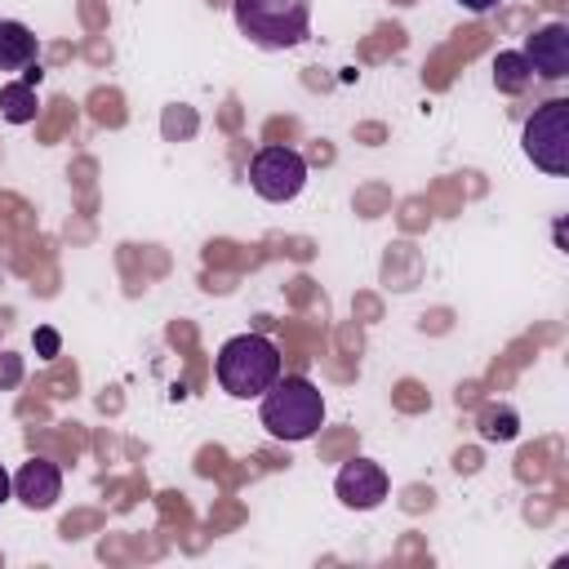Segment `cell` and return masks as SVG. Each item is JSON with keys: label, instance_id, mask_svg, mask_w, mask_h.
I'll use <instances>...</instances> for the list:
<instances>
[{"label": "cell", "instance_id": "cell-1", "mask_svg": "<svg viewBox=\"0 0 569 569\" xmlns=\"http://www.w3.org/2000/svg\"><path fill=\"white\" fill-rule=\"evenodd\" d=\"M213 369H218V387L227 396L249 400V396H262L280 378V351L262 333H236L222 342Z\"/></svg>", "mask_w": 569, "mask_h": 569}, {"label": "cell", "instance_id": "cell-2", "mask_svg": "<svg viewBox=\"0 0 569 569\" xmlns=\"http://www.w3.org/2000/svg\"><path fill=\"white\" fill-rule=\"evenodd\" d=\"M262 427L276 440H311L325 422V396L307 378H276L262 391Z\"/></svg>", "mask_w": 569, "mask_h": 569}, {"label": "cell", "instance_id": "cell-3", "mask_svg": "<svg viewBox=\"0 0 569 569\" xmlns=\"http://www.w3.org/2000/svg\"><path fill=\"white\" fill-rule=\"evenodd\" d=\"M231 18L240 36L258 49H293L311 31L307 0H231Z\"/></svg>", "mask_w": 569, "mask_h": 569}, {"label": "cell", "instance_id": "cell-4", "mask_svg": "<svg viewBox=\"0 0 569 569\" xmlns=\"http://www.w3.org/2000/svg\"><path fill=\"white\" fill-rule=\"evenodd\" d=\"M520 147L542 173H551V178L569 173V102L547 98L542 107H533V116L525 120Z\"/></svg>", "mask_w": 569, "mask_h": 569}, {"label": "cell", "instance_id": "cell-5", "mask_svg": "<svg viewBox=\"0 0 569 569\" xmlns=\"http://www.w3.org/2000/svg\"><path fill=\"white\" fill-rule=\"evenodd\" d=\"M249 187L267 204H284L307 187V160L293 147H262L249 160Z\"/></svg>", "mask_w": 569, "mask_h": 569}, {"label": "cell", "instance_id": "cell-6", "mask_svg": "<svg viewBox=\"0 0 569 569\" xmlns=\"http://www.w3.org/2000/svg\"><path fill=\"white\" fill-rule=\"evenodd\" d=\"M525 62L533 76L542 80H565L569 76V27L565 22H542L529 40H525Z\"/></svg>", "mask_w": 569, "mask_h": 569}, {"label": "cell", "instance_id": "cell-7", "mask_svg": "<svg viewBox=\"0 0 569 569\" xmlns=\"http://www.w3.org/2000/svg\"><path fill=\"white\" fill-rule=\"evenodd\" d=\"M333 493H338V502L351 507V511H373V507L387 498V471H382L378 462H369V458H356V462H347V467L338 471Z\"/></svg>", "mask_w": 569, "mask_h": 569}, {"label": "cell", "instance_id": "cell-8", "mask_svg": "<svg viewBox=\"0 0 569 569\" xmlns=\"http://www.w3.org/2000/svg\"><path fill=\"white\" fill-rule=\"evenodd\" d=\"M13 493H18L22 507H31V511H49V507L62 498V471H58L49 458H31V462L18 467V476H13Z\"/></svg>", "mask_w": 569, "mask_h": 569}, {"label": "cell", "instance_id": "cell-9", "mask_svg": "<svg viewBox=\"0 0 569 569\" xmlns=\"http://www.w3.org/2000/svg\"><path fill=\"white\" fill-rule=\"evenodd\" d=\"M36 62V36L27 22L4 18L0 22V71H22Z\"/></svg>", "mask_w": 569, "mask_h": 569}, {"label": "cell", "instance_id": "cell-10", "mask_svg": "<svg viewBox=\"0 0 569 569\" xmlns=\"http://www.w3.org/2000/svg\"><path fill=\"white\" fill-rule=\"evenodd\" d=\"M493 84H498V93H525L533 84V71L520 49H502L493 58Z\"/></svg>", "mask_w": 569, "mask_h": 569}, {"label": "cell", "instance_id": "cell-11", "mask_svg": "<svg viewBox=\"0 0 569 569\" xmlns=\"http://www.w3.org/2000/svg\"><path fill=\"white\" fill-rule=\"evenodd\" d=\"M36 84H27V80H9L4 89H0V116L9 120V124H31L36 120Z\"/></svg>", "mask_w": 569, "mask_h": 569}, {"label": "cell", "instance_id": "cell-12", "mask_svg": "<svg viewBox=\"0 0 569 569\" xmlns=\"http://www.w3.org/2000/svg\"><path fill=\"white\" fill-rule=\"evenodd\" d=\"M476 427H480L485 440H516L520 418H516V409H507V405H485Z\"/></svg>", "mask_w": 569, "mask_h": 569}, {"label": "cell", "instance_id": "cell-13", "mask_svg": "<svg viewBox=\"0 0 569 569\" xmlns=\"http://www.w3.org/2000/svg\"><path fill=\"white\" fill-rule=\"evenodd\" d=\"M36 347H40V356H53V351H58V333H53V329H40V333H36Z\"/></svg>", "mask_w": 569, "mask_h": 569}, {"label": "cell", "instance_id": "cell-14", "mask_svg": "<svg viewBox=\"0 0 569 569\" xmlns=\"http://www.w3.org/2000/svg\"><path fill=\"white\" fill-rule=\"evenodd\" d=\"M9 493H13V476H9L4 467H0V507L9 502Z\"/></svg>", "mask_w": 569, "mask_h": 569}, {"label": "cell", "instance_id": "cell-15", "mask_svg": "<svg viewBox=\"0 0 569 569\" xmlns=\"http://www.w3.org/2000/svg\"><path fill=\"white\" fill-rule=\"evenodd\" d=\"M458 4H462V9H471V13H489L498 0H458Z\"/></svg>", "mask_w": 569, "mask_h": 569}, {"label": "cell", "instance_id": "cell-16", "mask_svg": "<svg viewBox=\"0 0 569 569\" xmlns=\"http://www.w3.org/2000/svg\"><path fill=\"white\" fill-rule=\"evenodd\" d=\"M22 80H27V84H40V80H44V71H40V62H31V67H22Z\"/></svg>", "mask_w": 569, "mask_h": 569}]
</instances>
